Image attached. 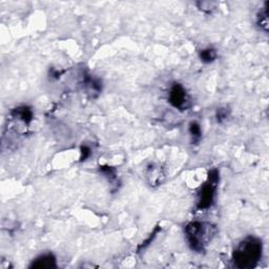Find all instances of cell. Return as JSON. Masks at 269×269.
<instances>
[{
	"mask_svg": "<svg viewBox=\"0 0 269 269\" xmlns=\"http://www.w3.org/2000/svg\"><path fill=\"white\" fill-rule=\"evenodd\" d=\"M263 256V243L254 235L243 239L232 252V263L239 269L255 268Z\"/></svg>",
	"mask_w": 269,
	"mask_h": 269,
	"instance_id": "1",
	"label": "cell"
},
{
	"mask_svg": "<svg viewBox=\"0 0 269 269\" xmlns=\"http://www.w3.org/2000/svg\"><path fill=\"white\" fill-rule=\"evenodd\" d=\"M218 233L216 225L204 221H192L184 228L185 239L191 249L202 254Z\"/></svg>",
	"mask_w": 269,
	"mask_h": 269,
	"instance_id": "2",
	"label": "cell"
},
{
	"mask_svg": "<svg viewBox=\"0 0 269 269\" xmlns=\"http://www.w3.org/2000/svg\"><path fill=\"white\" fill-rule=\"evenodd\" d=\"M220 182V172L217 168H213L210 172L206 181L200 187L198 192L196 208L198 211L204 212L210 210L214 203L217 196L218 186Z\"/></svg>",
	"mask_w": 269,
	"mask_h": 269,
	"instance_id": "3",
	"label": "cell"
},
{
	"mask_svg": "<svg viewBox=\"0 0 269 269\" xmlns=\"http://www.w3.org/2000/svg\"><path fill=\"white\" fill-rule=\"evenodd\" d=\"M168 102L169 104L180 112H185L192 106L191 97L187 89L179 82L172 83L168 91Z\"/></svg>",
	"mask_w": 269,
	"mask_h": 269,
	"instance_id": "4",
	"label": "cell"
},
{
	"mask_svg": "<svg viewBox=\"0 0 269 269\" xmlns=\"http://www.w3.org/2000/svg\"><path fill=\"white\" fill-rule=\"evenodd\" d=\"M82 86L85 94L91 98H97L102 93V81L99 78L87 73L82 75Z\"/></svg>",
	"mask_w": 269,
	"mask_h": 269,
	"instance_id": "5",
	"label": "cell"
},
{
	"mask_svg": "<svg viewBox=\"0 0 269 269\" xmlns=\"http://www.w3.org/2000/svg\"><path fill=\"white\" fill-rule=\"evenodd\" d=\"M145 176L151 186H159L165 179L163 169L161 168V166L156 164H150L147 166Z\"/></svg>",
	"mask_w": 269,
	"mask_h": 269,
	"instance_id": "6",
	"label": "cell"
},
{
	"mask_svg": "<svg viewBox=\"0 0 269 269\" xmlns=\"http://www.w3.org/2000/svg\"><path fill=\"white\" fill-rule=\"evenodd\" d=\"M29 268H37V269L57 268V260L51 252H49V254H43L32 261V263L29 264Z\"/></svg>",
	"mask_w": 269,
	"mask_h": 269,
	"instance_id": "7",
	"label": "cell"
},
{
	"mask_svg": "<svg viewBox=\"0 0 269 269\" xmlns=\"http://www.w3.org/2000/svg\"><path fill=\"white\" fill-rule=\"evenodd\" d=\"M11 115L14 119L22 122L25 125H29L31 122L34 119L33 110H32V108L27 105H20V106L15 107L12 110Z\"/></svg>",
	"mask_w": 269,
	"mask_h": 269,
	"instance_id": "8",
	"label": "cell"
},
{
	"mask_svg": "<svg viewBox=\"0 0 269 269\" xmlns=\"http://www.w3.org/2000/svg\"><path fill=\"white\" fill-rule=\"evenodd\" d=\"M268 16H269V3H265L263 8L260 9V11L257 14V25L260 29L264 31L267 33L268 31Z\"/></svg>",
	"mask_w": 269,
	"mask_h": 269,
	"instance_id": "9",
	"label": "cell"
},
{
	"mask_svg": "<svg viewBox=\"0 0 269 269\" xmlns=\"http://www.w3.org/2000/svg\"><path fill=\"white\" fill-rule=\"evenodd\" d=\"M188 133L193 144H199L202 140V129L199 122L192 121L188 125Z\"/></svg>",
	"mask_w": 269,
	"mask_h": 269,
	"instance_id": "10",
	"label": "cell"
},
{
	"mask_svg": "<svg viewBox=\"0 0 269 269\" xmlns=\"http://www.w3.org/2000/svg\"><path fill=\"white\" fill-rule=\"evenodd\" d=\"M199 58L203 63L210 65V63H213L217 60L218 52L214 47H206V49H203L199 52Z\"/></svg>",
	"mask_w": 269,
	"mask_h": 269,
	"instance_id": "11",
	"label": "cell"
},
{
	"mask_svg": "<svg viewBox=\"0 0 269 269\" xmlns=\"http://www.w3.org/2000/svg\"><path fill=\"white\" fill-rule=\"evenodd\" d=\"M100 172L109 182H113V181L117 180V171L114 167H110L107 165H102V166H100Z\"/></svg>",
	"mask_w": 269,
	"mask_h": 269,
	"instance_id": "12",
	"label": "cell"
},
{
	"mask_svg": "<svg viewBox=\"0 0 269 269\" xmlns=\"http://www.w3.org/2000/svg\"><path fill=\"white\" fill-rule=\"evenodd\" d=\"M196 6L203 13L212 14L214 11H216L218 4L216 2H199L196 4Z\"/></svg>",
	"mask_w": 269,
	"mask_h": 269,
	"instance_id": "13",
	"label": "cell"
},
{
	"mask_svg": "<svg viewBox=\"0 0 269 269\" xmlns=\"http://www.w3.org/2000/svg\"><path fill=\"white\" fill-rule=\"evenodd\" d=\"M230 116V110L227 107H219L216 110V120L218 123H224Z\"/></svg>",
	"mask_w": 269,
	"mask_h": 269,
	"instance_id": "14",
	"label": "cell"
},
{
	"mask_svg": "<svg viewBox=\"0 0 269 269\" xmlns=\"http://www.w3.org/2000/svg\"><path fill=\"white\" fill-rule=\"evenodd\" d=\"M92 156V150L88 145L82 144L80 147V161H86Z\"/></svg>",
	"mask_w": 269,
	"mask_h": 269,
	"instance_id": "15",
	"label": "cell"
}]
</instances>
